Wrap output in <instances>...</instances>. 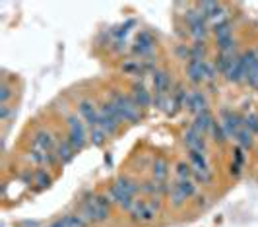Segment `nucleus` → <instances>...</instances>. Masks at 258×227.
Instances as JSON below:
<instances>
[{"label":"nucleus","mask_w":258,"mask_h":227,"mask_svg":"<svg viewBox=\"0 0 258 227\" xmlns=\"http://www.w3.org/2000/svg\"><path fill=\"white\" fill-rule=\"evenodd\" d=\"M136 192H138V187L130 179H118L115 185L109 189V198H111V202H115L120 208H124V210L130 212V208L136 202L134 200Z\"/></svg>","instance_id":"obj_1"},{"label":"nucleus","mask_w":258,"mask_h":227,"mask_svg":"<svg viewBox=\"0 0 258 227\" xmlns=\"http://www.w3.org/2000/svg\"><path fill=\"white\" fill-rule=\"evenodd\" d=\"M111 105L115 107V111L118 113L120 121H126V123H136V121H140V117H142L140 107L136 105V101L132 99L130 95H124V93H118V91H115V93L111 95Z\"/></svg>","instance_id":"obj_2"},{"label":"nucleus","mask_w":258,"mask_h":227,"mask_svg":"<svg viewBox=\"0 0 258 227\" xmlns=\"http://www.w3.org/2000/svg\"><path fill=\"white\" fill-rule=\"evenodd\" d=\"M109 208H111V198H107V196H95L91 200L84 202L82 215L88 221H91V223H99V221H105L109 217Z\"/></svg>","instance_id":"obj_3"},{"label":"nucleus","mask_w":258,"mask_h":227,"mask_svg":"<svg viewBox=\"0 0 258 227\" xmlns=\"http://www.w3.org/2000/svg\"><path fill=\"white\" fill-rule=\"evenodd\" d=\"M159 210V202L155 200H136L130 208V217L136 223H150L155 219V214Z\"/></svg>","instance_id":"obj_4"},{"label":"nucleus","mask_w":258,"mask_h":227,"mask_svg":"<svg viewBox=\"0 0 258 227\" xmlns=\"http://www.w3.org/2000/svg\"><path fill=\"white\" fill-rule=\"evenodd\" d=\"M68 142H70V146L74 148V150H82L84 146H86V142L90 138V134H88V130H86V123L80 119V117H68Z\"/></svg>","instance_id":"obj_5"},{"label":"nucleus","mask_w":258,"mask_h":227,"mask_svg":"<svg viewBox=\"0 0 258 227\" xmlns=\"http://www.w3.org/2000/svg\"><path fill=\"white\" fill-rule=\"evenodd\" d=\"M120 123H122V121H120L118 113L115 111V107L111 105V101H109V103H103V105L99 107V128H103L107 136L116 134V130L120 128Z\"/></svg>","instance_id":"obj_6"},{"label":"nucleus","mask_w":258,"mask_h":227,"mask_svg":"<svg viewBox=\"0 0 258 227\" xmlns=\"http://www.w3.org/2000/svg\"><path fill=\"white\" fill-rule=\"evenodd\" d=\"M188 163L192 167L194 179L202 185H206L212 181V173H210V167H208V157L206 151H190L188 153Z\"/></svg>","instance_id":"obj_7"},{"label":"nucleus","mask_w":258,"mask_h":227,"mask_svg":"<svg viewBox=\"0 0 258 227\" xmlns=\"http://www.w3.org/2000/svg\"><path fill=\"white\" fill-rule=\"evenodd\" d=\"M78 113L80 119L91 128H97L99 126V107H95V103L90 99H84L78 103Z\"/></svg>","instance_id":"obj_8"},{"label":"nucleus","mask_w":258,"mask_h":227,"mask_svg":"<svg viewBox=\"0 0 258 227\" xmlns=\"http://www.w3.org/2000/svg\"><path fill=\"white\" fill-rule=\"evenodd\" d=\"M221 126H223V130H225V134H227V138H235L237 134H239V130L243 128V119L239 117L237 113H231V111H223L221 115Z\"/></svg>","instance_id":"obj_9"},{"label":"nucleus","mask_w":258,"mask_h":227,"mask_svg":"<svg viewBox=\"0 0 258 227\" xmlns=\"http://www.w3.org/2000/svg\"><path fill=\"white\" fill-rule=\"evenodd\" d=\"M188 111H192L194 115H200L208 111V101H206V95L202 93V91H198V89H192V91H188V99H186V105H184Z\"/></svg>","instance_id":"obj_10"},{"label":"nucleus","mask_w":258,"mask_h":227,"mask_svg":"<svg viewBox=\"0 0 258 227\" xmlns=\"http://www.w3.org/2000/svg\"><path fill=\"white\" fill-rule=\"evenodd\" d=\"M33 150H39L43 153H52L56 150V144H54V138H52L51 132H47V130L37 132L33 136Z\"/></svg>","instance_id":"obj_11"},{"label":"nucleus","mask_w":258,"mask_h":227,"mask_svg":"<svg viewBox=\"0 0 258 227\" xmlns=\"http://www.w3.org/2000/svg\"><path fill=\"white\" fill-rule=\"evenodd\" d=\"M155 39L150 31H140L138 37H136V43H134V52L140 54V56H146L154 50Z\"/></svg>","instance_id":"obj_12"},{"label":"nucleus","mask_w":258,"mask_h":227,"mask_svg":"<svg viewBox=\"0 0 258 227\" xmlns=\"http://www.w3.org/2000/svg\"><path fill=\"white\" fill-rule=\"evenodd\" d=\"M184 144L188 151H206V140L200 132H196L192 126L184 132Z\"/></svg>","instance_id":"obj_13"},{"label":"nucleus","mask_w":258,"mask_h":227,"mask_svg":"<svg viewBox=\"0 0 258 227\" xmlns=\"http://www.w3.org/2000/svg\"><path fill=\"white\" fill-rule=\"evenodd\" d=\"M152 82H154L155 93L167 95L169 89H171V78L167 76V72H163V70H154V74H152Z\"/></svg>","instance_id":"obj_14"},{"label":"nucleus","mask_w":258,"mask_h":227,"mask_svg":"<svg viewBox=\"0 0 258 227\" xmlns=\"http://www.w3.org/2000/svg\"><path fill=\"white\" fill-rule=\"evenodd\" d=\"M132 99L136 101V105H138L140 109L154 105V95L144 88L142 84H140V86H138V84H134V88H132Z\"/></svg>","instance_id":"obj_15"},{"label":"nucleus","mask_w":258,"mask_h":227,"mask_svg":"<svg viewBox=\"0 0 258 227\" xmlns=\"http://www.w3.org/2000/svg\"><path fill=\"white\" fill-rule=\"evenodd\" d=\"M212 126H214V119H212V115L204 111V113L196 115L194 117V123H192V128L196 132H200L202 136L208 134V132H212Z\"/></svg>","instance_id":"obj_16"},{"label":"nucleus","mask_w":258,"mask_h":227,"mask_svg":"<svg viewBox=\"0 0 258 227\" xmlns=\"http://www.w3.org/2000/svg\"><path fill=\"white\" fill-rule=\"evenodd\" d=\"M88 223H90V221H88L84 215L78 214V215H64V217L52 221L49 227H88Z\"/></svg>","instance_id":"obj_17"},{"label":"nucleus","mask_w":258,"mask_h":227,"mask_svg":"<svg viewBox=\"0 0 258 227\" xmlns=\"http://www.w3.org/2000/svg\"><path fill=\"white\" fill-rule=\"evenodd\" d=\"M204 63L206 61H188L186 64V74H188V80L192 82V84H200V82H204L206 78H204Z\"/></svg>","instance_id":"obj_18"},{"label":"nucleus","mask_w":258,"mask_h":227,"mask_svg":"<svg viewBox=\"0 0 258 227\" xmlns=\"http://www.w3.org/2000/svg\"><path fill=\"white\" fill-rule=\"evenodd\" d=\"M56 159H58V163H68V161H72L74 159V155H76V150L70 146V142L64 140V142H60V144H56Z\"/></svg>","instance_id":"obj_19"},{"label":"nucleus","mask_w":258,"mask_h":227,"mask_svg":"<svg viewBox=\"0 0 258 227\" xmlns=\"http://www.w3.org/2000/svg\"><path fill=\"white\" fill-rule=\"evenodd\" d=\"M225 78L229 82H243L245 80V70H243V61L241 56H235V61L231 63L229 70L225 72Z\"/></svg>","instance_id":"obj_20"},{"label":"nucleus","mask_w":258,"mask_h":227,"mask_svg":"<svg viewBox=\"0 0 258 227\" xmlns=\"http://www.w3.org/2000/svg\"><path fill=\"white\" fill-rule=\"evenodd\" d=\"M152 173H154V179L155 181H165L167 179V173H169V163L165 159H161V157H157L152 165Z\"/></svg>","instance_id":"obj_21"},{"label":"nucleus","mask_w":258,"mask_h":227,"mask_svg":"<svg viewBox=\"0 0 258 227\" xmlns=\"http://www.w3.org/2000/svg\"><path fill=\"white\" fill-rule=\"evenodd\" d=\"M214 35H216V39L231 37V24H229V20H227V18L214 25Z\"/></svg>","instance_id":"obj_22"},{"label":"nucleus","mask_w":258,"mask_h":227,"mask_svg":"<svg viewBox=\"0 0 258 227\" xmlns=\"http://www.w3.org/2000/svg\"><path fill=\"white\" fill-rule=\"evenodd\" d=\"M235 140L239 142V146H241V148H250V146H252V142H254V134H252L248 128L243 126V128L239 130V134L235 136Z\"/></svg>","instance_id":"obj_23"},{"label":"nucleus","mask_w":258,"mask_h":227,"mask_svg":"<svg viewBox=\"0 0 258 227\" xmlns=\"http://www.w3.org/2000/svg\"><path fill=\"white\" fill-rule=\"evenodd\" d=\"M169 198H171V204H173V206H182L188 196H186V194H184V192H182V190L173 183V185H171V189H169Z\"/></svg>","instance_id":"obj_24"},{"label":"nucleus","mask_w":258,"mask_h":227,"mask_svg":"<svg viewBox=\"0 0 258 227\" xmlns=\"http://www.w3.org/2000/svg\"><path fill=\"white\" fill-rule=\"evenodd\" d=\"M175 173H177V181H190V179L194 177L192 167H190V163H184V161L177 165Z\"/></svg>","instance_id":"obj_25"},{"label":"nucleus","mask_w":258,"mask_h":227,"mask_svg":"<svg viewBox=\"0 0 258 227\" xmlns=\"http://www.w3.org/2000/svg\"><path fill=\"white\" fill-rule=\"evenodd\" d=\"M190 61H206V47H204V41H198L196 45H192L190 49Z\"/></svg>","instance_id":"obj_26"},{"label":"nucleus","mask_w":258,"mask_h":227,"mask_svg":"<svg viewBox=\"0 0 258 227\" xmlns=\"http://www.w3.org/2000/svg\"><path fill=\"white\" fill-rule=\"evenodd\" d=\"M105 140H107V134H105L103 128H91L90 130V142L93 144V146H101Z\"/></svg>","instance_id":"obj_27"},{"label":"nucleus","mask_w":258,"mask_h":227,"mask_svg":"<svg viewBox=\"0 0 258 227\" xmlns=\"http://www.w3.org/2000/svg\"><path fill=\"white\" fill-rule=\"evenodd\" d=\"M27 157L35 165H49V153H43V151H39V150H31Z\"/></svg>","instance_id":"obj_28"},{"label":"nucleus","mask_w":258,"mask_h":227,"mask_svg":"<svg viewBox=\"0 0 258 227\" xmlns=\"http://www.w3.org/2000/svg\"><path fill=\"white\" fill-rule=\"evenodd\" d=\"M175 185H177V187H179V189H181L182 192H184V194L188 196V198L196 194V185H194L192 179H190V181H177Z\"/></svg>","instance_id":"obj_29"},{"label":"nucleus","mask_w":258,"mask_h":227,"mask_svg":"<svg viewBox=\"0 0 258 227\" xmlns=\"http://www.w3.org/2000/svg\"><path fill=\"white\" fill-rule=\"evenodd\" d=\"M243 125H245V128H248L252 134H258V115H254V113L246 115L245 119H243Z\"/></svg>","instance_id":"obj_30"},{"label":"nucleus","mask_w":258,"mask_h":227,"mask_svg":"<svg viewBox=\"0 0 258 227\" xmlns=\"http://www.w3.org/2000/svg\"><path fill=\"white\" fill-rule=\"evenodd\" d=\"M218 74H220V72H218V68H216V64L214 63H204V78H206L208 82H212V80H216V78H218Z\"/></svg>","instance_id":"obj_31"},{"label":"nucleus","mask_w":258,"mask_h":227,"mask_svg":"<svg viewBox=\"0 0 258 227\" xmlns=\"http://www.w3.org/2000/svg\"><path fill=\"white\" fill-rule=\"evenodd\" d=\"M212 136H214V140H216V142H220V144H223V142H225V138H227V134H225L223 126L218 125V123H214V126H212Z\"/></svg>","instance_id":"obj_32"},{"label":"nucleus","mask_w":258,"mask_h":227,"mask_svg":"<svg viewBox=\"0 0 258 227\" xmlns=\"http://www.w3.org/2000/svg\"><path fill=\"white\" fill-rule=\"evenodd\" d=\"M33 179H35V185H39V187H49L51 185V177L47 175L45 171H37L33 175Z\"/></svg>","instance_id":"obj_33"},{"label":"nucleus","mask_w":258,"mask_h":227,"mask_svg":"<svg viewBox=\"0 0 258 227\" xmlns=\"http://www.w3.org/2000/svg\"><path fill=\"white\" fill-rule=\"evenodd\" d=\"M122 70L128 72V74H138V72H142V64L134 63V61H128V63L122 64Z\"/></svg>","instance_id":"obj_34"},{"label":"nucleus","mask_w":258,"mask_h":227,"mask_svg":"<svg viewBox=\"0 0 258 227\" xmlns=\"http://www.w3.org/2000/svg\"><path fill=\"white\" fill-rule=\"evenodd\" d=\"M10 95H12V91L10 88L6 86V84H2V88H0V101H2V105H6L8 99H10Z\"/></svg>","instance_id":"obj_35"},{"label":"nucleus","mask_w":258,"mask_h":227,"mask_svg":"<svg viewBox=\"0 0 258 227\" xmlns=\"http://www.w3.org/2000/svg\"><path fill=\"white\" fill-rule=\"evenodd\" d=\"M243 161H245V155H243V151L241 150H235V165H243Z\"/></svg>","instance_id":"obj_36"},{"label":"nucleus","mask_w":258,"mask_h":227,"mask_svg":"<svg viewBox=\"0 0 258 227\" xmlns=\"http://www.w3.org/2000/svg\"><path fill=\"white\" fill-rule=\"evenodd\" d=\"M8 113H10V107H8V105H2V113H0V117H2V119H6Z\"/></svg>","instance_id":"obj_37"},{"label":"nucleus","mask_w":258,"mask_h":227,"mask_svg":"<svg viewBox=\"0 0 258 227\" xmlns=\"http://www.w3.org/2000/svg\"><path fill=\"white\" fill-rule=\"evenodd\" d=\"M254 52H256V56H258V49H256V50H254Z\"/></svg>","instance_id":"obj_38"}]
</instances>
